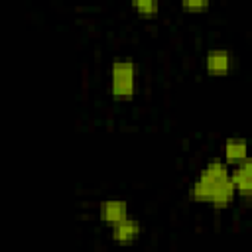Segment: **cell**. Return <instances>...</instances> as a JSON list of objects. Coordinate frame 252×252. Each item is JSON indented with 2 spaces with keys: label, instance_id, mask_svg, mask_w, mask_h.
<instances>
[{
  "label": "cell",
  "instance_id": "52a82bcc",
  "mask_svg": "<svg viewBox=\"0 0 252 252\" xmlns=\"http://www.w3.org/2000/svg\"><path fill=\"white\" fill-rule=\"evenodd\" d=\"M199 177H203L205 181L217 185V183H222V181L230 179V171H228L226 163H222V161H211L209 165H205V169L201 171Z\"/></svg>",
  "mask_w": 252,
  "mask_h": 252
},
{
  "label": "cell",
  "instance_id": "9c48e42d",
  "mask_svg": "<svg viewBox=\"0 0 252 252\" xmlns=\"http://www.w3.org/2000/svg\"><path fill=\"white\" fill-rule=\"evenodd\" d=\"M132 6H134L142 16H154V14L159 10V6H158L154 0H142V2H140V0H136Z\"/></svg>",
  "mask_w": 252,
  "mask_h": 252
},
{
  "label": "cell",
  "instance_id": "ba28073f",
  "mask_svg": "<svg viewBox=\"0 0 252 252\" xmlns=\"http://www.w3.org/2000/svg\"><path fill=\"white\" fill-rule=\"evenodd\" d=\"M234 195H236V187H234V183L230 179H226V181H222V183H219L215 187V193H213L211 203L215 207H224V205H228L234 199Z\"/></svg>",
  "mask_w": 252,
  "mask_h": 252
},
{
  "label": "cell",
  "instance_id": "3957f363",
  "mask_svg": "<svg viewBox=\"0 0 252 252\" xmlns=\"http://www.w3.org/2000/svg\"><path fill=\"white\" fill-rule=\"evenodd\" d=\"M230 181L236 187V193L242 197H252V159L248 158L244 163L236 165L230 173Z\"/></svg>",
  "mask_w": 252,
  "mask_h": 252
},
{
  "label": "cell",
  "instance_id": "6da1fadb",
  "mask_svg": "<svg viewBox=\"0 0 252 252\" xmlns=\"http://www.w3.org/2000/svg\"><path fill=\"white\" fill-rule=\"evenodd\" d=\"M136 69L132 59H116L110 69V93L118 100H128L134 96Z\"/></svg>",
  "mask_w": 252,
  "mask_h": 252
},
{
  "label": "cell",
  "instance_id": "8992f818",
  "mask_svg": "<svg viewBox=\"0 0 252 252\" xmlns=\"http://www.w3.org/2000/svg\"><path fill=\"white\" fill-rule=\"evenodd\" d=\"M224 158L228 163L240 165L248 159V144L242 138H228L224 144Z\"/></svg>",
  "mask_w": 252,
  "mask_h": 252
},
{
  "label": "cell",
  "instance_id": "7a4b0ae2",
  "mask_svg": "<svg viewBox=\"0 0 252 252\" xmlns=\"http://www.w3.org/2000/svg\"><path fill=\"white\" fill-rule=\"evenodd\" d=\"M128 217V205L122 199H106L100 203V219L104 224L114 226L122 219Z\"/></svg>",
  "mask_w": 252,
  "mask_h": 252
},
{
  "label": "cell",
  "instance_id": "30bf717a",
  "mask_svg": "<svg viewBox=\"0 0 252 252\" xmlns=\"http://www.w3.org/2000/svg\"><path fill=\"white\" fill-rule=\"evenodd\" d=\"M181 6H183V10H189V12H201V10L209 8V2L207 0H185Z\"/></svg>",
  "mask_w": 252,
  "mask_h": 252
},
{
  "label": "cell",
  "instance_id": "5b68a950",
  "mask_svg": "<svg viewBox=\"0 0 252 252\" xmlns=\"http://www.w3.org/2000/svg\"><path fill=\"white\" fill-rule=\"evenodd\" d=\"M232 57L226 49H211L205 55V67L211 75H226L230 71Z\"/></svg>",
  "mask_w": 252,
  "mask_h": 252
},
{
  "label": "cell",
  "instance_id": "277c9868",
  "mask_svg": "<svg viewBox=\"0 0 252 252\" xmlns=\"http://www.w3.org/2000/svg\"><path fill=\"white\" fill-rule=\"evenodd\" d=\"M110 228H112V238H114L116 242H120V244H130V242H134V240L140 236V232H142L140 222H138L136 219H132V217L122 219L120 222H116V224L110 226Z\"/></svg>",
  "mask_w": 252,
  "mask_h": 252
}]
</instances>
